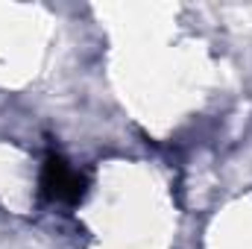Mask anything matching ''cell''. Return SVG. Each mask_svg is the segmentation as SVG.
<instances>
[{
	"label": "cell",
	"mask_w": 252,
	"mask_h": 249,
	"mask_svg": "<svg viewBox=\"0 0 252 249\" xmlns=\"http://www.w3.org/2000/svg\"><path fill=\"white\" fill-rule=\"evenodd\" d=\"M41 187L50 199L76 202L85 193V179L79 173H73L59 156H50L47 164H44V173H41Z\"/></svg>",
	"instance_id": "obj_1"
}]
</instances>
